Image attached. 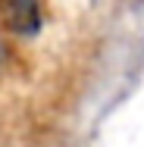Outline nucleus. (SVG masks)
<instances>
[{"label": "nucleus", "mask_w": 144, "mask_h": 147, "mask_svg": "<svg viewBox=\"0 0 144 147\" xmlns=\"http://www.w3.org/2000/svg\"><path fill=\"white\" fill-rule=\"evenodd\" d=\"M0 19L19 38H34L41 31V3L38 0H0Z\"/></svg>", "instance_id": "nucleus-1"}, {"label": "nucleus", "mask_w": 144, "mask_h": 147, "mask_svg": "<svg viewBox=\"0 0 144 147\" xmlns=\"http://www.w3.org/2000/svg\"><path fill=\"white\" fill-rule=\"evenodd\" d=\"M0 66H3V44H0Z\"/></svg>", "instance_id": "nucleus-2"}]
</instances>
